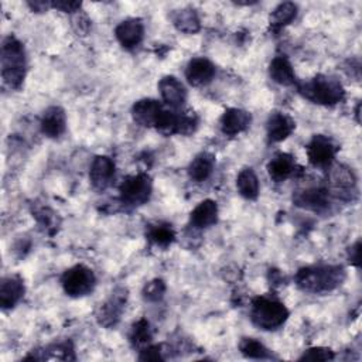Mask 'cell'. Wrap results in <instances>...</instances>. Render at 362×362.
<instances>
[{
	"label": "cell",
	"mask_w": 362,
	"mask_h": 362,
	"mask_svg": "<svg viewBox=\"0 0 362 362\" xmlns=\"http://www.w3.org/2000/svg\"><path fill=\"white\" fill-rule=\"evenodd\" d=\"M269 75L279 85L290 86V85L297 83L293 66H291L290 61L283 55L274 57L272 59V62L269 65Z\"/></svg>",
	"instance_id": "21"
},
{
	"label": "cell",
	"mask_w": 362,
	"mask_h": 362,
	"mask_svg": "<svg viewBox=\"0 0 362 362\" xmlns=\"http://www.w3.org/2000/svg\"><path fill=\"white\" fill-rule=\"evenodd\" d=\"M218 221V205L212 199L199 202L189 214V222L195 228H208Z\"/></svg>",
	"instance_id": "20"
},
{
	"label": "cell",
	"mask_w": 362,
	"mask_h": 362,
	"mask_svg": "<svg viewBox=\"0 0 362 362\" xmlns=\"http://www.w3.org/2000/svg\"><path fill=\"white\" fill-rule=\"evenodd\" d=\"M165 293V283L161 279H154L148 281L143 288V297L147 301H158Z\"/></svg>",
	"instance_id": "30"
},
{
	"label": "cell",
	"mask_w": 362,
	"mask_h": 362,
	"mask_svg": "<svg viewBox=\"0 0 362 362\" xmlns=\"http://www.w3.org/2000/svg\"><path fill=\"white\" fill-rule=\"evenodd\" d=\"M151 178L144 173L126 177L119 187L122 201L134 206L146 204L151 195Z\"/></svg>",
	"instance_id": "6"
},
{
	"label": "cell",
	"mask_w": 362,
	"mask_h": 362,
	"mask_svg": "<svg viewBox=\"0 0 362 362\" xmlns=\"http://www.w3.org/2000/svg\"><path fill=\"white\" fill-rule=\"evenodd\" d=\"M337 153V146L331 139L322 134H315L307 144L308 161L315 167H329L334 161Z\"/></svg>",
	"instance_id": "8"
},
{
	"label": "cell",
	"mask_w": 362,
	"mask_h": 362,
	"mask_svg": "<svg viewBox=\"0 0 362 362\" xmlns=\"http://www.w3.org/2000/svg\"><path fill=\"white\" fill-rule=\"evenodd\" d=\"M288 317L286 305L277 300L267 297H256L252 301L250 320L252 322L264 331L277 329L281 327Z\"/></svg>",
	"instance_id": "4"
},
{
	"label": "cell",
	"mask_w": 362,
	"mask_h": 362,
	"mask_svg": "<svg viewBox=\"0 0 362 362\" xmlns=\"http://www.w3.org/2000/svg\"><path fill=\"white\" fill-rule=\"evenodd\" d=\"M129 338L133 346H146L151 341V328L148 321L146 318H140L139 321H136L132 327Z\"/></svg>",
	"instance_id": "29"
},
{
	"label": "cell",
	"mask_w": 362,
	"mask_h": 362,
	"mask_svg": "<svg viewBox=\"0 0 362 362\" xmlns=\"http://www.w3.org/2000/svg\"><path fill=\"white\" fill-rule=\"evenodd\" d=\"M81 1H74V0H57L51 1V7L57 8L64 13H75L81 8Z\"/></svg>",
	"instance_id": "32"
},
{
	"label": "cell",
	"mask_w": 362,
	"mask_h": 362,
	"mask_svg": "<svg viewBox=\"0 0 362 362\" xmlns=\"http://www.w3.org/2000/svg\"><path fill=\"white\" fill-rule=\"evenodd\" d=\"M359 246H361V243L356 242V243L351 247V263L355 264V266H359V252H361Z\"/></svg>",
	"instance_id": "35"
},
{
	"label": "cell",
	"mask_w": 362,
	"mask_h": 362,
	"mask_svg": "<svg viewBox=\"0 0 362 362\" xmlns=\"http://www.w3.org/2000/svg\"><path fill=\"white\" fill-rule=\"evenodd\" d=\"M331 180H332V185L338 191V194L348 192L349 189H352L355 187V181H356L354 173L344 165H338L334 168Z\"/></svg>",
	"instance_id": "27"
},
{
	"label": "cell",
	"mask_w": 362,
	"mask_h": 362,
	"mask_svg": "<svg viewBox=\"0 0 362 362\" xmlns=\"http://www.w3.org/2000/svg\"><path fill=\"white\" fill-rule=\"evenodd\" d=\"M25 287L20 276H7L0 283V305L3 310L13 308L24 296Z\"/></svg>",
	"instance_id": "15"
},
{
	"label": "cell",
	"mask_w": 362,
	"mask_h": 362,
	"mask_svg": "<svg viewBox=\"0 0 362 362\" xmlns=\"http://www.w3.org/2000/svg\"><path fill=\"white\" fill-rule=\"evenodd\" d=\"M126 300H127L126 288H122V287L116 288L112 293V296L103 304H100L96 314L98 322L106 328L115 327L119 322L120 315L124 310Z\"/></svg>",
	"instance_id": "7"
},
{
	"label": "cell",
	"mask_w": 362,
	"mask_h": 362,
	"mask_svg": "<svg viewBox=\"0 0 362 362\" xmlns=\"http://www.w3.org/2000/svg\"><path fill=\"white\" fill-rule=\"evenodd\" d=\"M239 349L243 356L250 359H267L270 358L269 349L255 338H242L239 342Z\"/></svg>",
	"instance_id": "28"
},
{
	"label": "cell",
	"mask_w": 362,
	"mask_h": 362,
	"mask_svg": "<svg viewBox=\"0 0 362 362\" xmlns=\"http://www.w3.org/2000/svg\"><path fill=\"white\" fill-rule=\"evenodd\" d=\"M297 89L310 102L324 106L339 103L345 95L341 82L327 75H317L307 82L297 83Z\"/></svg>",
	"instance_id": "3"
},
{
	"label": "cell",
	"mask_w": 362,
	"mask_h": 362,
	"mask_svg": "<svg viewBox=\"0 0 362 362\" xmlns=\"http://www.w3.org/2000/svg\"><path fill=\"white\" fill-rule=\"evenodd\" d=\"M146 236L147 239L157 245V246H168L174 242L175 239V233L174 229L171 228V225L168 223H156V225H148L147 230H146Z\"/></svg>",
	"instance_id": "26"
},
{
	"label": "cell",
	"mask_w": 362,
	"mask_h": 362,
	"mask_svg": "<svg viewBox=\"0 0 362 362\" xmlns=\"http://www.w3.org/2000/svg\"><path fill=\"white\" fill-rule=\"evenodd\" d=\"M115 175V163L107 156H98L93 158L89 180L96 189H105Z\"/></svg>",
	"instance_id": "16"
},
{
	"label": "cell",
	"mask_w": 362,
	"mask_h": 362,
	"mask_svg": "<svg viewBox=\"0 0 362 362\" xmlns=\"http://www.w3.org/2000/svg\"><path fill=\"white\" fill-rule=\"evenodd\" d=\"M293 201L296 205L311 209V211H324L328 206V192L324 188H308L304 191H298Z\"/></svg>",
	"instance_id": "18"
},
{
	"label": "cell",
	"mask_w": 362,
	"mask_h": 362,
	"mask_svg": "<svg viewBox=\"0 0 362 362\" xmlns=\"http://www.w3.org/2000/svg\"><path fill=\"white\" fill-rule=\"evenodd\" d=\"M41 132L49 139L59 137L66 129V115L62 107L51 106L48 107L41 117Z\"/></svg>",
	"instance_id": "17"
},
{
	"label": "cell",
	"mask_w": 362,
	"mask_h": 362,
	"mask_svg": "<svg viewBox=\"0 0 362 362\" xmlns=\"http://www.w3.org/2000/svg\"><path fill=\"white\" fill-rule=\"evenodd\" d=\"M296 170V163L291 154L277 153L267 164V171L274 182H283L293 175Z\"/></svg>",
	"instance_id": "19"
},
{
	"label": "cell",
	"mask_w": 362,
	"mask_h": 362,
	"mask_svg": "<svg viewBox=\"0 0 362 362\" xmlns=\"http://www.w3.org/2000/svg\"><path fill=\"white\" fill-rule=\"evenodd\" d=\"M215 167V157L208 151H202L194 157L188 167V175L195 182L205 181L214 171Z\"/></svg>",
	"instance_id": "22"
},
{
	"label": "cell",
	"mask_w": 362,
	"mask_h": 362,
	"mask_svg": "<svg viewBox=\"0 0 362 362\" xmlns=\"http://www.w3.org/2000/svg\"><path fill=\"white\" fill-rule=\"evenodd\" d=\"M173 24L175 28L185 34H195L201 28V21L194 8H182L174 13Z\"/></svg>",
	"instance_id": "23"
},
{
	"label": "cell",
	"mask_w": 362,
	"mask_h": 362,
	"mask_svg": "<svg viewBox=\"0 0 362 362\" xmlns=\"http://www.w3.org/2000/svg\"><path fill=\"white\" fill-rule=\"evenodd\" d=\"M95 283L96 277L92 269L83 264H76L65 270L61 277L62 288L69 297H83L89 294L93 290Z\"/></svg>",
	"instance_id": "5"
},
{
	"label": "cell",
	"mask_w": 362,
	"mask_h": 362,
	"mask_svg": "<svg viewBox=\"0 0 362 362\" xmlns=\"http://www.w3.org/2000/svg\"><path fill=\"white\" fill-rule=\"evenodd\" d=\"M158 90L163 100L171 109L181 107L187 100V90L184 85L181 83V81H178L173 75H167L161 78V81L158 82Z\"/></svg>",
	"instance_id": "10"
},
{
	"label": "cell",
	"mask_w": 362,
	"mask_h": 362,
	"mask_svg": "<svg viewBox=\"0 0 362 362\" xmlns=\"http://www.w3.org/2000/svg\"><path fill=\"white\" fill-rule=\"evenodd\" d=\"M27 6L37 13L45 11L48 7H51V3H45V1H40V0H34V1H27Z\"/></svg>",
	"instance_id": "34"
},
{
	"label": "cell",
	"mask_w": 362,
	"mask_h": 362,
	"mask_svg": "<svg viewBox=\"0 0 362 362\" xmlns=\"http://www.w3.org/2000/svg\"><path fill=\"white\" fill-rule=\"evenodd\" d=\"M236 188L246 199H256L259 195V180L252 168H243L236 178Z\"/></svg>",
	"instance_id": "24"
},
{
	"label": "cell",
	"mask_w": 362,
	"mask_h": 362,
	"mask_svg": "<svg viewBox=\"0 0 362 362\" xmlns=\"http://www.w3.org/2000/svg\"><path fill=\"white\" fill-rule=\"evenodd\" d=\"M115 35L123 48H127V49L136 48L141 42L144 35V27L141 20L129 18L122 21L115 28Z\"/></svg>",
	"instance_id": "9"
},
{
	"label": "cell",
	"mask_w": 362,
	"mask_h": 362,
	"mask_svg": "<svg viewBox=\"0 0 362 362\" xmlns=\"http://www.w3.org/2000/svg\"><path fill=\"white\" fill-rule=\"evenodd\" d=\"M139 359L140 361H161L164 358L161 355V348L158 345H151L141 351Z\"/></svg>",
	"instance_id": "33"
},
{
	"label": "cell",
	"mask_w": 362,
	"mask_h": 362,
	"mask_svg": "<svg viewBox=\"0 0 362 362\" xmlns=\"http://www.w3.org/2000/svg\"><path fill=\"white\" fill-rule=\"evenodd\" d=\"M346 277L344 267L332 264H320L303 267L297 272L294 280L300 290L307 293H328L339 287Z\"/></svg>",
	"instance_id": "1"
},
{
	"label": "cell",
	"mask_w": 362,
	"mask_h": 362,
	"mask_svg": "<svg viewBox=\"0 0 362 362\" xmlns=\"http://www.w3.org/2000/svg\"><path fill=\"white\" fill-rule=\"evenodd\" d=\"M1 78L6 85L18 89L25 76L24 45L14 37L7 35L1 42Z\"/></svg>",
	"instance_id": "2"
},
{
	"label": "cell",
	"mask_w": 362,
	"mask_h": 362,
	"mask_svg": "<svg viewBox=\"0 0 362 362\" xmlns=\"http://www.w3.org/2000/svg\"><path fill=\"white\" fill-rule=\"evenodd\" d=\"M301 361H329V359H334V352L329 349V348H322V346H318V348H310L307 349L301 356H300Z\"/></svg>",
	"instance_id": "31"
},
{
	"label": "cell",
	"mask_w": 362,
	"mask_h": 362,
	"mask_svg": "<svg viewBox=\"0 0 362 362\" xmlns=\"http://www.w3.org/2000/svg\"><path fill=\"white\" fill-rule=\"evenodd\" d=\"M252 122V116L250 113H247L243 109H238V107H230L228 110L223 112V115L221 116L219 124H221V132L225 136H236L242 132H245L249 124Z\"/></svg>",
	"instance_id": "11"
},
{
	"label": "cell",
	"mask_w": 362,
	"mask_h": 362,
	"mask_svg": "<svg viewBox=\"0 0 362 362\" xmlns=\"http://www.w3.org/2000/svg\"><path fill=\"white\" fill-rule=\"evenodd\" d=\"M297 16V6L291 1L280 3L270 14V27L273 30H280L284 25L290 24Z\"/></svg>",
	"instance_id": "25"
},
{
	"label": "cell",
	"mask_w": 362,
	"mask_h": 362,
	"mask_svg": "<svg viewBox=\"0 0 362 362\" xmlns=\"http://www.w3.org/2000/svg\"><path fill=\"white\" fill-rule=\"evenodd\" d=\"M215 76V66L214 64L204 58H194L188 62L185 69V78L192 86H204L209 83Z\"/></svg>",
	"instance_id": "12"
},
{
	"label": "cell",
	"mask_w": 362,
	"mask_h": 362,
	"mask_svg": "<svg viewBox=\"0 0 362 362\" xmlns=\"http://www.w3.org/2000/svg\"><path fill=\"white\" fill-rule=\"evenodd\" d=\"M164 107L156 99H140L132 107L133 120L143 127H154L158 115Z\"/></svg>",
	"instance_id": "13"
},
{
	"label": "cell",
	"mask_w": 362,
	"mask_h": 362,
	"mask_svg": "<svg viewBox=\"0 0 362 362\" xmlns=\"http://www.w3.org/2000/svg\"><path fill=\"white\" fill-rule=\"evenodd\" d=\"M296 127L294 120L281 112H273L266 123V130H267V139L272 143H279L287 139Z\"/></svg>",
	"instance_id": "14"
}]
</instances>
